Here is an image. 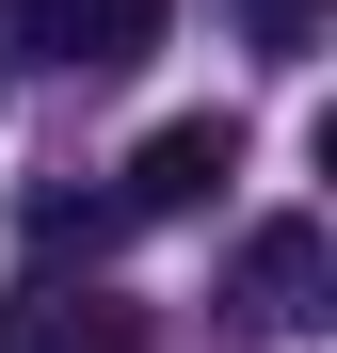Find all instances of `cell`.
Masks as SVG:
<instances>
[{"instance_id":"6da1fadb","label":"cell","mask_w":337,"mask_h":353,"mask_svg":"<svg viewBox=\"0 0 337 353\" xmlns=\"http://www.w3.org/2000/svg\"><path fill=\"white\" fill-rule=\"evenodd\" d=\"M161 17L177 0H0V65L17 81H112L161 48Z\"/></svg>"},{"instance_id":"7a4b0ae2","label":"cell","mask_w":337,"mask_h":353,"mask_svg":"<svg viewBox=\"0 0 337 353\" xmlns=\"http://www.w3.org/2000/svg\"><path fill=\"white\" fill-rule=\"evenodd\" d=\"M225 176H241V112H177V129L129 145V176H112L96 209H112V225H193Z\"/></svg>"},{"instance_id":"3957f363","label":"cell","mask_w":337,"mask_h":353,"mask_svg":"<svg viewBox=\"0 0 337 353\" xmlns=\"http://www.w3.org/2000/svg\"><path fill=\"white\" fill-rule=\"evenodd\" d=\"M321 289H337V241H321L305 209H273L257 241H241V273H225V321H241V337H305Z\"/></svg>"},{"instance_id":"277c9868","label":"cell","mask_w":337,"mask_h":353,"mask_svg":"<svg viewBox=\"0 0 337 353\" xmlns=\"http://www.w3.org/2000/svg\"><path fill=\"white\" fill-rule=\"evenodd\" d=\"M0 353H145V305H129V289H65V273H32L17 305H0Z\"/></svg>"},{"instance_id":"5b68a950","label":"cell","mask_w":337,"mask_h":353,"mask_svg":"<svg viewBox=\"0 0 337 353\" xmlns=\"http://www.w3.org/2000/svg\"><path fill=\"white\" fill-rule=\"evenodd\" d=\"M241 48H257V65H305V48H321V0H241Z\"/></svg>"}]
</instances>
